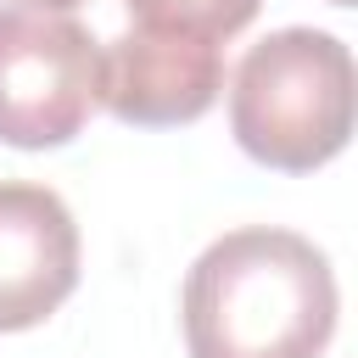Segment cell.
Returning a JSON list of instances; mask_svg holds the SVG:
<instances>
[{
    "label": "cell",
    "instance_id": "6da1fadb",
    "mask_svg": "<svg viewBox=\"0 0 358 358\" xmlns=\"http://www.w3.org/2000/svg\"><path fill=\"white\" fill-rule=\"evenodd\" d=\"M330 330L336 274L296 229H229L185 274L190 358H319Z\"/></svg>",
    "mask_w": 358,
    "mask_h": 358
},
{
    "label": "cell",
    "instance_id": "7a4b0ae2",
    "mask_svg": "<svg viewBox=\"0 0 358 358\" xmlns=\"http://www.w3.org/2000/svg\"><path fill=\"white\" fill-rule=\"evenodd\" d=\"M229 129L263 168L313 173L352 134V50L324 28L257 39L229 78Z\"/></svg>",
    "mask_w": 358,
    "mask_h": 358
},
{
    "label": "cell",
    "instance_id": "3957f363",
    "mask_svg": "<svg viewBox=\"0 0 358 358\" xmlns=\"http://www.w3.org/2000/svg\"><path fill=\"white\" fill-rule=\"evenodd\" d=\"M101 106V45L62 11L0 6V140L67 145Z\"/></svg>",
    "mask_w": 358,
    "mask_h": 358
},
{
    "label": "cell",
    "instance_id": "277c9868",
    "mask_svg": "<svg viewBox=\"0 0 358 358\" xmlns=\"http://www.w3.org/2000/svg\"><path fill=\"white\" fill-rule=\"evenodd\" d=\"M224 90V50L196 34L129 28L101 50V106L140 129L196 123Z\"/></svg>",
    "mask_w": 358,
    "mask_h": 358
},
{
    "label": "cell",
    "instance_id": "5b68a950",
    "mask_svg": "<svg viewBox=\"0 0 358 358\" xmlns=\"http://www.w3.org/2000/svg\"><path fill=\"white\" fill-rule=\"evenodd\" d=\"M78 285V224L50 185L0 179V330L45 324Z\"/></svg>",
    "mask_w": 358,
    "mask_h": 358
},
{
    "label": "cell",
    "instance_id": "8992f818",
    "mask_svg": "<svg viewBox=\"0 0 358 358\" xmlns=\"http://www.w3.org/2000/svg\"><path fill=\"white\" fill-rule=\"evenodd\" d=\"M140 28H168V34H196V39H229L241 34L263 0H123Z\"/></svg>",
    "mask_w": 358,
    "mask_h": 358
},
{
    "label": "cell",
    "instance_id": "52a82bcc",
    "mask_svg": "<svg viewBox=\"0 0 358 358\" xmlns=\"http://www.w3.org/2000/svg\"><path fill=\"white\" fill-rule=\"evenodd\" d=\"M28 6H39V11H73V6H84V0H28Z\"/></svg>",
    "mask_w": 358,
    "mask_h": 358
},
{
    "label": "cell",
    "instance_id": "ba28073f",
    "mask_svg": "<svg viewBox=\"0 0 358 358\" xmlns=\"http://www.w3.org/2000/svg\"><path fill=\"white\" fill-rule=\"evenodd\" d=\"M330 6H352V0H330Z\"/></svg>",
    "mask_w": 358,
    "mask_h": 358
}]
</instances>
